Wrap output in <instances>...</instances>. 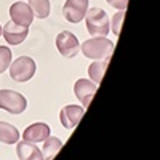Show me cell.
Here are the masks:
<instances>
[{
	"label": "cell",
	"instance_id": "20",
	"mask_svg": "<svg viewBox=\"0 0 160 160\" xmlns=\"http://www.w3.org/2000/svg\"><path fill=\"white\" fill-rule=\"evenodd\" d=\"M0 37H2V26H0Z\"/></svg>",
	"mask_w": 160,
	"mask_h": 160
},
{
	"label": "cell",
	"instance_id": "7",
	"mask_svg": "<svg viewBox=\"0 0 160 160\" xmlns=\"http://www.w3.org/2000/svg\"><path fill=\"white\" fill-rule=\"evenodd\" d=\"M29 34V28L28 26H21V24H16V22H7L5 28L2 29V37L7 40L8 45H19L22 43L26 37Z\"/></svg>",
	"mask_w": 160,
	"mask_h": 160
},
{
	"label": "cell",
	"instance_id": "17",
	"mask_svg": "<svg viewBox=\"0 0 160 160\" xmlns=\"http://www.w3.org/2000/svg\"><path fill=\"white\" fill-rule=\"evenodd\" d=\"M11 64V50L5 45H0V74H3Z\"/></svg>",
	"mask_w": 160,
	"mask_h": 160
},
{
	"label": "cell",
	"instance_id": "2",
	"mask_svg": "<svg viewBox=\"0 0 160 160\" xmlns=\"http://www.w3.org/2000/svg\"><path fill=\"white\" fill-rule=\"evenodd\" d=\"M87 29L93 37H104L109 32V18L108 13L101 8H90L85 13Z\"/></svg>",
	"mask_w": 160,
	"mask_h": 160
},
{
	"label": "cell",
	"instance_id": "18",
	"mask_svg": "<svg viewBox=\"0 0 160 160\" xmlns=\"http://www.w3.org/2000/svg\"><path fill=\"white\" fill-rule=\"evenodd\" d=\"M123 18H125V10H118L115 15H114V18H112V22H109V28L112 29V32H114L115 35H120Z\"/></svg>",
	"mask_w": 160,
	"mask_h": 160
},
{
	"label": "cell",
	"instance_id": "10",
	"mask_svg": "<svg viewBox=\"0 0 160 160\" xmlns=\"http://www.w3.org/2000/svg\"><path fill=\"white\" fill-rule=\"evenodd\" d=\"M10 18L13 22L21 24V26H31L32 19H34V13L31 10V7L24 2H16L10 7Z\"/></svg>",
	"mask_w": 160,
	"mask_h": 160
},
{
	"label": "cell",
	"instance_id": "1",
	"mask_svg": "<svg viewBox=\"0 0 160 160\" xmlns=\"http://www.w3.org/2000/svg\"><path fill=\"white\" fill-rule=\"evenodd\" d=\"M82 53L93 61L101 59H111V55L114 53V42L106 37H93L88 38L80 45Z\"/></svg>",
	"mask_w": 160,
	"mask_h": 160
},
{
	"label": "cell",
	"instance_id": "19",
	"mask_svg": "<svg viewBox=\"0 0 160 160\" xmlns=\"http://www.w3.org/2000/svg\"><path fill=\"white\" fill-rule=\"evenodd\" d=\"M111 7H114L115 10H125L128 5V0H106Z\"/></svg>",
	"mask_w": 160,
	"mask_h": 160
},
{
	"label": "cell",
	"instance_id": "6",
	"mask_svg": "<svg viewBox=\"0 0 160 160\" xmlns=\"http://www.w3.org/2000/svg\"><path fill=\"white\" fill-rule=\"evenodd\" d=\"M88 10V0H66L62 7V15L72 24H78L85 18Z\"/></svg>",
	"mask_w": 160,
	"mask_h": 160
},
{
	"label": "cell",
	"instance_id": "9",
	"mask_svg": "<svg viewBox=\"0 0 160 160\" xmlns=\"http://www.w3.org/2000/svg\"><path fill=\"white\" fill-rule=\"evenodd\" d=\"M85 109L82 106H77V104H69V106H64L61 109L59 114V120H61V125L68 130H72L78 125L80 118H82Z\"/></svg>",
	"mask_w": 160,
	"mask_h": 160
},
{
	"label": "cell",
	"instance_id": "5",
	"mask_svg": "<svg viewBox=\"0 0 160 160\" xmlns=\"http://www.w3.org/2000/svg\"><path fill=\"white\" fill-rule=\"evenodd\" d=\"M56 48L64 58H74L80 51L78 38L69 31H62L59 35H56Z\"/></svg>",
	"mask_w": 160,
	"mask_h": 160
},
{
	"label": "cell",
	"instance_id": "3",
	"mask_svg": "<svg viewBox=\"0 0 160 160\" xmlns=\"http://www.w3.org/2000/svg\"><path fill=\"white\" fill-rule=\"evenodd\" d=\"M35 69H37L35 61L31 56H19L16 61L10 64V75L15 82L24 83L34 77Z\"/></svg>",
	"mask_w": 160,
	"mask_h": 160
},
{
	"label": "cell",
	"instance_id": "8",
	"mask_svg": "<svg viewBox=\"0 0 160 160\" xmlns=\"http://www.w3.org/2000/svg\"><path fill=\"white\" fill-rule=\"evenodd\" d=\"M96 88L98 85L95 82H91V80H87V78H78L75 85H74V93H75V96L82 101V108L87 109L93 96H95V93H96Z\"/></svg>",
	"mask_w": 160,
	"mask_h": 160
},
{
	"label": "cell",
	"instance_id": "11",
	"mask_svg": "<svg viewBox=\"0 0 160 160\" xmlns=\"http://www.w3.org/2000/svg\"><path fill=\"white\" fill-rule=\"evenodd\" d=\"M50 136V127L43 122H37L28 127L22 133V139L29 141V142H43Z\"/></svg>",
	"mask_w": 160,
	"mask_h": 160
},
{
	"label": "cell",
	"instance_id": "15",
	"mask_svg": "<svg viewBox=\"0 0 160 160\" xmlns=\"http://www.w3.org/2000/svg\"><path fill=\"white\" fill-rule=\"evenodd\" d=\"M109 66V59H101V61H93L88 68V75L91 78V82H95L96 85L101 83V80L104 77V72Z\"/></svg>",
	"mask_w": 160,
	"mask_h": 160
},
{
	"label": "cell",
	"instance_id": "16",
	"mask_svg": "<svg viewBox=\"0 0 160 160\" xmlns=\"http://www.w3.org/2000/svg\"><path fill=\"white\" fill-rule=\"evenodd\" d=\"M29 7L34 16L38 19H45L50 15V0H29Z\"/></svg>",
	"mask_w": 160,
	"mask_h": 160
},
{
	"label": "cell",
	"instance_id": "4",
	"mask_svg": "<svg viewBox=\"0 0 160 160\" xmlns=\"http://www.w3.org/2000/svg\"><path fill=\"white\" fill-rule=\"evenodd\" d=\"M28 108V101L15 90H0V109L10 114H21Z\"/></svg>",
	"mask_w": 160,
	"mask_h": 160
},
{
	"label": "cell",
	"instance_id": "14",
	"mask_svg": "<svg viewBox=\"0 0 160 160\" xmlns=\"http://www.w3.org/2000/svg\"><path fill=\"white\" fill-rule=\"evenodd\" d=\"M62 149V141L58 139V138H53V136H48L45 141H43V149H42V155H43V160H53L55 155Z\"/></svg>",
	"mask_w": 160,
	"mask_h": 160
},
{
	"label": "cell",
	"instance_id": "12",
	"mask_svg": "<svg viewBox=\"0 0 160 160\" xmlns=\"http://www.w3.org/2000/svg\"><path fill=\"white\" fill-rule=\"evenodd\" d=\"M16 154L19 160H43L42 151H40L35 142H29V141H18L16 142Z\"/></svg>",
	"mask_w": 160,
	"mask_h": 160
},
{
	"label": "cell",
	"instance_id": "13",
	"mask_svg": "<svg viewBox=\"0 0 160 160\" xmlns=\"http://www.w3.org/2000/svg\"><path fill=\"white\" fill-rule=\"evenodd\" d=\"M19 141V131L15 125L8 122H0V142L16 144Z\"/></svg>",
	"mask_w": 160,
	"mask_h": 160
}]
</instances>
